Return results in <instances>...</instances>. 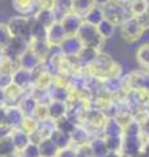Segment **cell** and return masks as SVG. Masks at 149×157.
Here are the masks:
<instances>
[{
  "instance_id": "52",
  "label": "cell",
  "mask_w": 149,
  "mask_h": 157,
  "mask_svg": "<svg viewBox=\"0 0 149 157\" xmlns=\"http://www.w3.org/2000/svg\"><path fill=\"white\" fill-rule=\"evenodd\" d=\"M141 155L144 157H149V139H145V143H144L143 151H141Z\"/></svg>"
},
{
  "instance_id": "36",
  "label": "cell",
  "mask_w": 149,
  "mask_h": 157,
  "mask_svg": "<svg viewBox=\"0 0 149 157\" xmlns=\"http://www.w3.org/2000/svg\"><path fill=\"white\" fill-rule=\"evenodd\" d=\"M128 6H130L132 16L136 17L147 12L148 0H128Z\"/></svg>"
},
{
  "instance_id": "24",
  "label": "cell",
  "mask_w": 149,
  "mask_h": 157,
  "mask_svg": "<svg viewBox=\"0 0 149 157\" xmlns=\"http://www.w3.org/2000/svg\"><path fill=\"white\" fill-rule=\"evenodd\" d=\"M98 50H94V48H90V47H85L84 46L81 48V51L78 52L77 55V59H78V63H80V66L82 70H88V67L92 64L94 62V59L97 58L98 55Z\"/></svg>"
},
{
  "instance_id": "33",
  "label": "cell",
  "mask_w": 149,
  "mask_h": 157,
  "mask_svg": "<svg viewBox=\"0 0 149 157\" xmlns=\"http://www.w3.org/2000/svg\"><path fill=\"white\" fill-rule=\"evenodd\" d=\"M14 153H17V149L13 144L11 136L8 135L6 137H2L0 139V157H8Z\"/></svg>"
},
{
  "instance_id": "32",
  "label": "cell",
  "mask_w": 149,
  "mask_h": 157,
  "mask_svg": "<svg viewBox=\"0 0 149 157\" xmlns=\"http://www.w3.org/2000/svg\"><path fill=\"white\" fill-rule=\"evenodd\" d=\"M50 139L55 143V145L58 147L59 149H63V148H67V147L72 145V143H71V135L66 134V132H62L59 130L54 131Z\"/></svg>"
},
{
  "instance_id": "11",
  "label": "cell",
  "mask_w": 149,
  "mask_h": 157,
  "mask_svg": "<svg viewBox=\"0 0 149 157\" xmlns=\"http://www.w3.org/2000/svg\"><path fill=\"white\" fill-rule=\"evenodd\" d=\"M82 47V43L77 36H68L59 46L64 56H77Z\"/></svg>"
},
{
  "instance_id": "26",
  "label": "cell",
  "mask_w": 149,
  "mask_h": 157,
  "mask_svg": "<svg viewBox=\"0 0 149 157\" xmlns=\"http://www.w3.org/2000/svg\"><path fill=\"white\" fill-rule=\"evenodd\" d=\"M29 50H32L37 56L42 59V62H44L51 51V46L48 45L47 41H30L29 42Z\"/></svg>"
},
{
  "instance_id": "46",
  "label": "cell",
  "mask_w": 149,
  "mask_h": 157,
  "mask_svg": "<svg viewBox=\"0 0 149 157\" xmlns=\"http://www.w3.org/2000/svg\"><path fill=\"white\" fill-rule=\"evenodd\" d=\"M76 157H93L89 144L76 148Z\"/></svg>"
},
{
  "instance_id": "10",
  "label": "cell",
  "mask_w": 149,
  "mask_h": 157,
  "mask_svg": "<svg viewBox=\"0 0 149 157\" xmlns=\"http://www.w3.org/2000/svg\"><path fill=\"white\" fill-rule=\"evenodd\" d=\"M59 22L62 24V26L64 29V32H66L67 37L68 36H76L78 29H80V26L82 25L84 18L81 16H78V14L71 12L69 14H67L66 17H63Z\"/></svg>"
},
{
  "instance_id": "3",
  "label": "cell",
  "mask_w": 149,
  "mask_h": 157,
  "mask_svg": "<svg viewBox=\"0 0 149 157\" xmlns=\"http://www.w3.org/2000/svg\"><path fill=\"white\" fill-rule=\"evenodd\" d=\"M76 36L81 41L82 46L90 47V48H94V50H98V51H101L103 43H105V39L98 33L97 26H93L85 21L82 22V25L78 29Z\"/></svg>"
},
{
  "instance_id": "6",
  "label": "cell",
  "mask_w": 149,
  "mask_h": 157,
  "mask_svg": "<svg viewBox=\"0 0 149 157\" xmlns=\"http://www.w3.org/2000/svg\"><path fill=\"white\" fill-rule=\"evenodd\" d=\"M119 26H120L122 37L126 39V41H130V42L139 39L141 37V34L144 33V29L141 28L140 22L137 21V18L135 16L127 18L126 21H123Z\"/></svg>"
},
{
  "instance_id": "21",
  "label": "cell",
  "mask_w": 149,
  "mask_h": 157,
  "mask_svg": "<svg viewBox=\"0 0 149 157\" xmlns=\"http://www.w3.org/2000/svg\"><path fill=\"white\" fill-rule=\"evenodd\" d=\"M51 9L55 14L56 21H60L63 17L72 12V0H54Z\"/></svg>"
},
{
  "instance_id": "44",
  "label": "cell",
  "mask_w": 149,
  "mask_h": 157,
  "mask_svg": "<svg viewBox=\"0 0 149 157\" xmlns=\"http://www.w3.org/2000/svg\"><path fill=\"white\" fill-rule=\"evenodd\" d=\"M12 84V73L0 72V89H6Z\"/></svg>"
},
{
  "instance_id": "51",
  "label": "cell",
  "mask_w": 149,
  "mask_h": 157,
  "mask_svg": "<svg viewBox=\"0 0 149 157\" xmlns=\"http://www.w3.org/2000/svg\"><path fill=\"white\" fill-rule=\"evenodd\" d=\"M9 134H11V128H9V127H7V126H0V139H2V137L8 136Z\"/></svg>"
},
{
  "instance_id": "9",
  "label": "cell",
  "mask_w": 149,
  "mask_h": 157,
  "mask_svg": "<svg viewBox=\"0 0 149 157\" xmlns=\"http://www.w3.org/2000/svg\"><path fill=\"white\" fill-rule=\"evenodd\" d=\"M12 84L21 88V89L25 92L32 90V88H33V72L24 70V68L20 67L17 71H14L12 73Z\"/></svg>"
},
{
  "instance_id": "12",
  "label": "cell",
  "mask_w": 149,
  "mask_h": 157,
  "mask_svg": "<svg viewBox=\"0 0 149 157\" xmlns=\"http://www.w3.org/2000/svg\"><path fill=\"white\" fill-rule=\"evenodd\" d=\"M93 135L92 132L89 131L86 127H84L82 124H77L74 131L71 134V143L72 147L74 148H78V147H82V145H88L90 143V140L93 139Z\"/></svg>"
},
{
  "instance_id": "40",
  "label": "cell",
  "mask_w": 149,
  "mask_h": 157,
  "mask_svg": "<svg viewBox=\"0 0 149 157\" xmlns=\"http://www.w3.org/2000/svg\"><path fill=\"white\" fill-rule=\"evenodd\" d=\"M37 127H38V121L34 117H24V121L20 128L30 135L37 130Z\"/></svg>"
},
{
  "instance_id": "5",
  "label": "cell",
  "mask_w": 149,
  "mask_h": 157,
  "mask_svg": "<svg viewBox=\"0 0 149 157\" xmlns=\"http://www.w3.org/2000/svg\"><path fill=\"white\" fill-rule=\"evenodd\" d=\"M124 78L126 90H139L149 94V72L136 71L127 75Z\"/></svg>"
},
{
  "instance_id": "13",
  "label": "cell",
  "mask_w": 149,
  "mask_h": 157,
  "mask_svg": "<svg viewBox=\"0 0 149 157\" xmlns=\"http://www.w3.org/2000/svg\"><path fill=\"white\" fill-rule=\"evenodd\" d=\"M66 38H67V34L59 21L54 22L52 25L47 29V42L51 47H59Z\"/></svg>"
},
{
  "instance_id": "42",
  "label": "cell",
  "mask_w": 149,
  "mask_h": 157,
  "mask_svg": "<svg viewBox=\"0 0 149 157\" xmlns=\"http://www.w3.org/2000/svg\"><path fill=\"white\" fill-rule=\"evenodd\" d=\"M20 157H41V153H39V148H38V144H34V143H30L28 147L18 152Z\"/></svg>"
},
{
  "instance_id": "57",
  "label": "cell",
  "mask_w": 149,
  "mask_h": 157,
  "mask_svg": "<svg viewBox=\"0 0 149 157\" xmlns=\"http://www.w3.org/2000/svg\"><path fill=\"white\" fill-rule=\"evenodd\" d=\"M147 109H148V111H149V100H148V105H147Z\"/></svg>"
},
{
  "instance_id": "2",
  "label": "cell",
  "mask_w": 149,
  "mask_h": 157,
  "mask_svg": "<svg viewBox=\"0 0 149 157\" xmlns=\"http://www.w3.org/2000/svg\"><path fill=\"white\" fill-rule=\"evenodd\" d=\"M103 11V16L106 20L111 21L115 25H120L123 21H126L127 18L132 17L130 6H128V2L126 3H120V2H115V0H111L110 3H107L105 7H102Z\"/></svg>"
},
{
  "instance_id": "7",
  "label": "cell",
  "mask_w": 149,
  "mask_h": 157,
  "mask_svg": "<svg viewBox=\"0 0 149 157\" xmlns=\"http://www.w3.org/2000/svg\"><path fill=\"white\" fill-rule=\"evenodd\" d=\"M145 139L143 136H123L122 153L128 157H136L141 153Z\"/></svg>"
},
{
  "instance_id": "4",
  "label": "cell",
  "mask_w": 149,
  "mask_h": 157,
  "mask_svg": "<svg viewBox=\"0 0 149 157\" xmlns=\"http://www.w3.org/2000/svg\"><path fill=\"white\" fill-rule=\"evenodd\" d=\"M6 24L12 37L26 38L30 41V17L16 14L8 17Z\"/></svg>"
},
{
  "instance_id": "28",
  "label": "cell",
  "mask_w": 149,
  "mask_h": 157,
  "mask_svg": "<svg viewBox=\"0 0 149 157\" xmlns=\"http://www.w3.org/2000/svg\"><path fill=\"white\" fill-rule=\"evenodd\" d=\"M33 17L36 18L39 24H42V25L46 28V29H48L54 22H56L55 14H54V12H52V9H51V8L39 9V11H38L36 14H34Z\"/></svg>"
},
{
  "instance_id": "20",
  "label": "cell",
  "mask_w": 149,
  "mask_h": 157,
  "mask_svg": "<svg viewBox=\"0 0 149 157\" xmlns=\"http://www.w3.org/2000/svg\"><path fill=\"white\" fill-rule=\"evenodd\" d=\"M47 109H48L50 119H52L54 122L64 118L67 115V111H68L67 104L66 102H60V101H51L47 105Z\"/></svg>"
},
{
  "instance_id": "15",
  "label": "cell",
  "mask_w": 149,
  "mask_h": 157,
  "mask_svg": "<svg viewBox=\"0 0 149 157\" xmlns=\"http://www.w3.org/2000/svg\"><path fill=\"white\" fill-rule=\"evenodd\" d=\"M48 92L51 101H60V102H66V104L72 96V92L69 90V88L66 84H55V82H52Z\"/></svg>"
},
{
  "instance_id": "43",
  "label": "cell",
  "mask_w": 149,
  "mask_h": 157,
  "mask_svg": "<svg viewBox=\"0 0 149 157\" xmlns=\"http://www.w3.org/2000/svg\"><path fill=\"white\" fill-rule=\"evenodd\" d=\"M33 117L36 118V119H37L38 122H43V121H47V119H50V117H48V109H47V105H41V104H39Z\"/></svg>"
},
{
  "instance_id": "38",
  "label": "cell",
  "mask_w": 149,
  "mask_h": 157,
  "mask_svg": "<svg viewBox=\"0 0 149 157\" xmlns=\"http://www.w3.org/2000/svg\"><path fill=\"white\" fill-rule=\"evenodd\" d=\"M123 136H143L141 135V124L136 119H131L124 126Z\"/></svg>"
},
{
  "instance_id": "17",
  "label": "cell",
  "mask_w": 149,
  "mask_h": 157,
  "mask_svg": "<svg viewBox=\"0 0 149 157\" xmlns=\"http://www.w3.org/2000/svg\"><path fill=\"white\" fill-rule=\"evenodd\" d=\"M43 64L42 59L37 56L32 50H28L24 55L20 58V67L24 68V70H28V71H36L37 68H39Z\"/></svg>"
},
{
  "instance_id": "49",
  "label": "cell",
  "mask_w": 149,
  "mask_h": 157,
  "mask_svg": "<svg viewBox=\"0 0 149 157\" xmlns=\"http://www.w3.org/2000/svg\"><path fill=\"white\" fill-rule=\"evenodd\" d=\"M0 126H7V107H0Z\"/></svg>"
},
{
  "instance_id": "25",
  "label": "cell",
  "mask_w": 149,
  "mask_h": 157,
  "mask_svg": "<svg viewBox=\"0 0 149 157\" xmlns=\"http://www.w3.org/2000/svg\"><path fill=\"white\" fill-rule=\"evenodd\" d=\"M30 41H47V29L33 16L30 17Z\"/></svg>"
},
{
  "instance_id": "18",
  "label": "cell",
  "mask_w": 149,
  "mask_h": 157,
  "mask_svg": "<svg viewBox=\"0 0 149 157\" xmlns=\"http://www.w3.org/2000/svg\"><path fill=\"white\" fill-rule=\"evenodd\" d=\"M38 105H39L38 101L33 97L30 90H29V92L25 93V96L22 97V100L20 101L18 107H20V110L22 111V114L25 117H33L34 113H36V110H37Z\"/></svg>"
},
{
  "instance_id": "39",
  "label": "cell",
  "mask_w": 149,
  "mask_h": 157,
  "mask_svg": "<svg viewBox=\"0 0 149 157\" xmlns=\"http://www.w3.org/2000/svg\"><path fill=\"white\" fill-rule=\"evenodd\" d=\"M109 152H122L123 145V136H113V137H103Z\"/></svg>"
},
{
  "instance_id": "54",
  "label": "cell",
  "mask_w": 149,
  "mask_h": 157,
  "mask_svg": "<svg viewBox=\"0 0 149 157\" xmlns=\"http://www.w3.org/2000/svg\"><path fill=\"white\" fill-rule=\"evenodd\" d=\"M106 157H122V152H109Z\"/></svg>"
},
{
  "instance_id": "30",
  "label": "cell",
  "mask_w": 149,
  "mask_h": 157,
  "mask_svg": "<svg viewBox=\"0 0 149 157\" xmlns=\"http://www.w3.org/2000/svg\"><path fill=\"white\" fill-rule=\"evenodd\" d=\"M93 7H96L94 0H72V12L82 18Z\"/></svg>"
},
{
  "instance_id": "56",
  "label": "cell",
  "mask_w": 149,
  "mask_h": 157,
  "mask_svg": "<svg viewBox=\"0 0 149 157\" xmlns=\"http://www.w3.org/2000/svg\"><path fill=\"white\" fill-rule=\"evenodd\" d=\"M147 14L149 16V0H148V7H147Z\"/></svg>"
},
{
  "instance_id": "1",
  "label": "cell",
  "mask_w": 149,
  "mask_h": 157,
  "mask_svg": "<svg viewBox=\"0 0 149 157\" xmlns=\"http://www.w3.org/2000/svg\"><path fill=\"white\" fill-rule=\"evenodd\" d=\"M86 72L90 73L92 76L101 78V80H106L109 77L119 76L120 68L113 60V58L110 55L99 51L97 58L94 59V62L88 67Z\"/></svg>"
},
{
  "instance_id": "50",
  "label": "cell",
  "mask_w": 149,
  "mask_h": 157,
  "mask_svg": "<svg viewBox=\"0 0 149 157\" xmlns=\"http://www.w3.org/2000/svg\"><path fill=\"white\" fill-rule=\"evenodd\" d=\"M0 107H7V97L4 89H0Z\"/></svg>"
},
{
  "instance_id": "31",
  "label": "cell",
  "mask_w": 149,
  "mask_h": 157,
  "mask_svg": "<svg viewBox=\"0 0 149 157\" xmlns=\"http://www.w3.org/2000/svg\"><path fill=\"white\" fill-rule=\"evenodd\" d=\"M105 20V16H103V11L101 7H93L90 11H89L85 16H84V21L90 24V25L93 26H98L99 24H101V21H103Z\"/></svg>"
},
{
  "instance_id": "55",
  "label": "cell",
  "mask_w": 149,
  "mask_h": 157,
  "mask_svg": "<svg viewBox=\"0 0 149 157\" xmlns=\"http://www.w3.org/2000/svg\"><path fill=\"white\" fill-rule=\"evenodd\" d=\"M8 157H20V155H18V152H17V153H14L12 156H8Z\"/></svg>"
},
{
  "instance_id": "41",
  "label": "cell",
  "mask_w": 149,
  "mask_h": 157,
  "mask_svg": "<svg viewBox=\"0 0 149 157\" xmlns=\"http://www.w3.org/2000/svg\"><path fill=\"white\" fill-rule=\"evenodd\" d=\"M11 33H9L8 28H7V24L6 22H0V48L4 50L7 47V45L11 41Z\"/></svg>"
},
{
  "instance_id": "14",
  "label": "cell",
  "mask_w": 149,
  "mask_h": 157,
  "mask_svg": "<svg viewBox=\"0 0 149 157\" xmlns=\"http://www.w3.org/2000/svg\"><path fill=\"white\" fill-rule=\"evenodd\" d=\"M11 4L14 12L21 16L32 17L38 11L36 7V0H11Z\"/></svg>"
},
{
  "instance_id": "35",
  "label": "cell",
  "mask_w": 149,
  "mask_h": 157,
  "mask_svg": "<svg viewBox=\"0 0 149 157\" xmlns=\"http://www.w3.org/2000/svg\"><path fill=\"white\" fill-rule=\"evenodd\" d=\"M136 59L137 63L143 68L149 70V43H144L136 51Z\"/></svg>"
},
{
  "instance_id": "22",
  "label": "cell",
  "mask_w": 149,
  "mask_h": 157,
  "mask_svg": "<svg viewBox=\"0 0 149 157\" xmlns=\"http://www.w3.org/2000/svg\"><path fill=\"white\" fill-rule=\"evenodd\" d=\"M4 92H6V97H7V107L8 106H18L20 101L22 100V97L25 96V93H26L14 84H11L8 88H6Z\"/></svg>"
},
{
  "instance_id": "34",
  "label": "cell",
  "mask_w": 149,
  "mask_h": 157,
  "mask_svg": "<svg viewBox=\"0 0 149 157\" xmlns=\"http://www.w3.org/2000/svg\"><path fill=\"white\" fill-rule=\"evenodd\" d=\"M115 28H117L115 24H113L111 21H109V20H106V18L103 20V21H101V24L97 26L98 33L101 34V37L105 39V41L114 36V33H115Z\"/></svg>"
},
{
  "instance_id": "45",
  "label": "cell",
  "mask_w": 149,
  "mask_h": 157,
  "mask_svg": "<svg viewBox=\"0 0 149 157\" xmlns=\"http://www.w3.org/2000/svg\"><path fill=\"white\" fill-rule=\"evenodd\" d=\"M56 157H76V148L74 147H67V148L59 149V153Z\"/></svg>"
},
{
  "instance_id": "29",
  "label": "cell",
  "mask_w": 149,
  "mask_h": 157,
  "mask_svg": "<svg viewBox=\"0 0 149 157\" xmlns=\"http://www.w3.org/2000/svg\"><path fill=\"white\" fill-rule=\"evenodd\" d=\"M38 148H39L41 157H56L59 153V148L50 137L48 139H43L38 144Z\"/></svg>"
},
{
  "instance_id": "8",
  "label": "cell",
  "mask_w": 149,
  "mask_h": 157,
  "mask_svg": "<svg viewBox=\"0 0 149 157\" xmlns=\"http://www.w3.org/2000/svg\"><path fill=\"white\" fill-rule=\"evenodd\" d=\"M29 39L26 38H20V37H12L7 47L4 48V54L11 58L20 59L25 52L29 50Z\"/></svg>"
},
{
  "instance_id": "58",
  "label": "cell",
  "mask_w": 149,
  "mask_h": 157,
  "mask_svg": "<svg viewBox=\"0 0 149 157\" xmlns=\"http://www.w3.org/2000/svg\"><path fill=\"white\" fill-rule=\"evenodd\" d=\"M147 71H148V72H149V70H147Z\"/></svg>"
},
{
  "instance_id": "16",
  "label": "cell",
  "mask_w": 149,
  "mask_h": 157,
  "mask_svg": "<svg viewBox=\"0 0 149 157\" xmlns=\"http://www.w3.org/2000/svg\"><path fill=\"white\" fill-rule=\"evenodd\" d=\"M124 126L115 118H107L102 127V137H113V136H123Z\"/></svg>"
},
{
  "instance_id": "23",
  "label": "cell",
  "mask_w": 149,
  "mask_h": 157,
  "mask_svg": "<svg viewBox=\"0 0 149 157\" xmlns=\"http://www.w3.org/2000/svg\"><path fill=\"white\" fill-rule=\"evenodd\" d=\"M11 139L13 141L14 147H16L17 152H21L25 147H28L30 144V137H29V134H26L25 131H22L21 128H14L11 130Z\"/></svg>"
},
{
  "instance_id": "19",
  "label": "cell",
  "mask_w": 149,
  "mask_h": 157,
  "mask_svg": "<svg viewBox=\"0 0 149 157\" xmlns=\"http://www.w3.org/2000/svg\"><path fill=\"white\" fill-rule=\"evenodd\" d=\"M24 114L18 106H8L7 107V127L11 130L20 128L24 121Z\"/></svg>"
},
{
  "instance_id": "37",
  "label": "cell",
  "mask_w": 149,
  "mask_h": 157,
  "mask_svg": "<svg viewBox=\"0 0 149 157\" xmlns=\"http://www.w3.org/2000/svg\"><path fill=\"white\" fill-rule=\"evenodd\" d=\"M76 126H77V124L74 123V122H72L67 115L64 117V118H62V119H59V121L55 122L56 130L62 131V132H66V134H68V135H71L72 132L74 131Z\"/></svg>"
},
{
  "instance_id": "53",
  "label": "cell",
  "mask_w": 149,
  "mask_h": 157,
  "mask_svg": "<svg viewBox=\"0 0 149 157\" xmlns=\"http://www.w3.org/2000/svg\"><path fill=\"white\" fill-rule=\"evenodd\" d=\"M111 2V0H94V4H96V6L97 7H105L106 6V4L107 3H110Z\"/></svg>"
},
{
  "instance_id": "48",
  "label": "cell",
  "mask_w": 149,
  "mask_h": 157,
  "mask_svg": "<svg viewBox=\"0 0 149 157\" xmlns=\"http://www.w3.org/2000/svg\"><path fill=\"white\" fill-rule=\"evenodd\" d=\"M136 18H137V21L140 22V25L144 29V32H145L147 29H149V16L147 14V12L140 14V16H136Z\"/></svg>"
},
{
  "instance_id": "27",
  "label": "cell",
  "mask_w": 149,
  "mask_h": 157,
  "mask_svg": "<svg viewBox=\"0 0 149 157\" xmlns=\"http://www.w3.org/2000/svg\"><path fill=\"white\" fill-rule=\"evenodd\" d=\"M89 147H90L93 157H106V155L109 153L105 139L102 136H94L89 143Z\"/></svg>"
},
{
  "instance_id": "47",
  "label": "cell",
  "mask_w": 149,
  "mask_h": 157,
  "mask_svg": "<svg viewBox=\"0 0 149 157\" xmlns=\"http://www.w3.org/2000/svg\"><path fill=\"white\" fill-rule=\"evenodd\" d=\"M141 124V135L144 139H149V113L147 114V117L140 122Z\"/></svg>"
}]
</instances>
